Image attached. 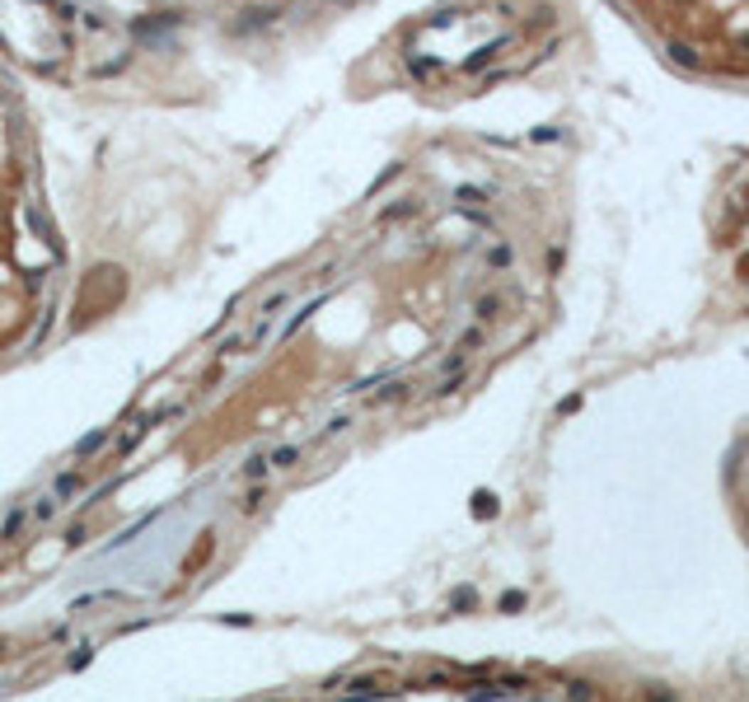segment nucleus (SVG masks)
<instances>
[{
	"instance_id": "25",
	"label": "nucleus",
	"mask_w": 749,
	"mask_h": 702,
	"mask_svg": "<svg viewBox=\"0 0 749 702\" xmlns=\"http://www.w3.org/2000/svg\"><path fill=\"white\" fill-rule=\"evenodd\" d=\"M5 656H10V642H5V637H0V660H5Z\"/></svg>"
},
{
	"instance_id": "9",
	"label": "nucleus",
	"mask_w": 749,
	"mask_h": 702,
	"mask_svg": "<svg viewBox=\"0 0 749 702\" xmlns=\"http://www.w3.org/2000/svg\"><path fill=\"white\" fill-rule=\"evenodd\" d=\"M281 304H291V290H286V286H281V290H272L267 300H262V309H257V319H267V324H272Z\"/></svg>"
},
{
	"instance_id": "7",
	"label": "nucleus",
	"mask_w": 749,
	"mask_h": 702,
	"mask_svg": "<svg viewBox=\"0 0 749 702\" xmlns=\"http://www.w3.org/2000/svg\"><path fill=\"white\" fill-rule=\"evenodd\" d=\"M146 431H150V417H146V422H136V431H122V435H117V454H132V450L146 440Z\"/></svg>"
},
{
	"instance_id": "4",
	"label": "nucleus",
	"mask_w": 749,
	"mask_h": 702,
	"mask_svg": "<svg viewBox=\"0 0 749 702\" xmlns=\"http://www.w3.org/2000/svg\"><path fill=\"white\" fill-rule=\"evenodd\" d=\"M300 454H304V445H277V450L267 454V464L277 468V473H286V468H295V464H300Z\"/></svg>"
},
{
	"instance_id": "15",
	"label": "nucleus",
	"mask_w": 749,
	"mask_h": 702,
	"mask_svg": "<svg viewBox=\"0 0 749 702\" xmlns=\"http://www.w3.org/2000/svg\"><path fill=\"white\" fill-rule=\"evenodd\" d=\"M244 346H248V333H235V337H225V342L216 346V356H239Z\"/></svg>"
},
{
	"instance_id": "24",
	"label": "nucleus",
	"mask_w": 749,
	"mask_h": 702,
	"mask_svg": "<svg viewBox=\"0 0 749 702\" xmlns=\"http://www.w3.org/2000/svg\"><path fill=\"white\" fill-rule=\"evenodd\" d=\"M670 52H674V56H679L684 66H698V56H694V52H689V47H670Z\"/></svg>"
},
{
	"instance_id": "1",
	"label": "nucleus",
	"mask_w": 749,
	"mask_h": 702,
	"mask_svg": "<svg viewBox=\"0 0 749 702\" xmlns=\"http://www.w3.org/2000/svg\"><path fill=\"white\" fill-rule=\"evenodd\" d=\"M211 558H216V534H211V529H201V534H197V543L188 548V558L179 562V576H197V571L206 567Z\"/></svg>"
},
{
	"instance_id": "2",
	"label": "nucleus",
	"mask_w": 749,
	"mask_h": 702,
	"mask_svg": "<svg viewBox=\"0 0 749 702\" xmlns=\"http://www.w3.org/2000/svg\"><path fill=\"white\" fill-rule=\"evenodd\" d=\"M108 440H112V426H99V431L80 435L70 454H75V459H90V454H99V450H108Z\"/></svg>"
},
{
	"instance_id": "13",
	"label": "nucleus",
	"mask_w": 749,
	"mask_h": 702,
	"mask_svg": "<svg viewBox=\"0 0 749 702\" xmlns=\"http://www.w3.org/2000/svg\"><path fill=\"white\" fill-rule=\"evenodd\" d=\"M347 426H351V417H333V422H328V426H324V431L314 435V445H324V440H337V435L347 431Z\"/></svg>"
},
{
	"instance_id": "26",
	"label": "nucleus",
	"mask_w": 749,
	"mask_h": 702,
	"mask_svg": "<svg viewBox=\"0 0 749 702\" xmlns=\"http://www.w3.org/2000/svg\"><path fill=\"white\" fill-rule=\"evenodd\" d=\"M651 702H670V698H660V693H651Z\"/></svg>"
},
{
	"instance_id": "22",
	"label": "nucleus",
	"mask_w": 749,
	"mask_h": 702,
	"mask_svg": "<svg viewBox=\"0 0 749 702\" xmlns=\"http://www.w3.org/2000/svg\"><path fill=\"white\" fill-rule=\"evenodd\" d=\"M496 309H501V300H496V295H487V300H478V314H482V319H496Z\"/></svg>"
},
{
	"instance_id": "21",
	"label": "nucleus",
	"mask_w": 749,
	"mask_h": 702,
	"mask_svg": "<svg viewBox=\"0 0 749 702\" xmlns=\"http://www.w3.org/2000/svg\"><path fill=\"white\" fill-rule=\"evenodd\" d=\"M225 627H253V613H225Z\"/></svg>"
},
{
	"instance_id": "12",
	"label": "nucleus",
	"mask_w": 749,
	"mask_h": 702,
	"mask_svg": "<svg viewBox=\"0 0 749 702\" xmlns=\"http://www.w3.org/2000/svg\"><path fill=\"white\" fill-rule=\"evenodd\" d=\"M473 515H478V520H492L496 515V496L492 491H473Z\"/></svg>"
},
{
	"instance_id": "8",
	"label": "nucleus",
	"mask_w": 749,
	"mask_h": 702,
	"mask_svg": "<svg viewBox=\"0 0 749 702\" xmlns=\"http://www.w3.org/2000/svg\"><path fill=\"white\" fill-rule=\"evenodd\" d=\"M61 511V501H56L52 491H47V496H38V506H28V520H38V524H47L52 520V515Z\"/></svg>"
},
{
	"instance_id": "18",
	"label": "nucleus",
	"mask_w": 749,
	"mask_h": 702,
	"mask_svg": "<svg viewBox=\"0 0 749 702\" xmlns=\"http://www.w3.org/2000/svg\"><path fill=\"white\" fill-rule=\"evenodd\" d=\"M309 314H319V300H309V304H304V309H300V314H295L291 324L281 328V337H291V333H295V328H300V324H304V319H309Z\"/></svg>"
},
{
	"instance_id": "10",
	"label": "nucleus",
	"mask_w": 749,
	"mask_h": 702,
	"mask_svg": "<svg viewBox=\"0 0 749 702\" xmlns=\"http://www.w3.org/2000/svg\"><path fill=\"white\" fill-rule=\"evenodd\" d=\"M393 398H408V384H403V379H389L380 393H370V403H375V408H380V403H393Z\"/></svg>"
},
{
	"instance_id": "17",
	"label": "nucleus",
	"mask_w": 749,
	"mask_h": 702,
	"mask_svg": "<svg viewBox=\"0 0 749 702\" xmlns=\"http://www.w3.org/2000/svg\"><path fill=\"white\" fill-rule=\"evenodd\" d=\"M413 211H417V201H398V206H384L380 220H403V216H413Z\"/></svg>"
},
{
	"instance_id": "27",
	"label": "nucleus",
	"mask_w": 749,
	"mask_h": 702,
	"mask_svg": "<svg viewBox=\"0 0 749 702\" xmlns=\"http://www.w3.org/2000/svg\"><path fill=\"white\" fill-rule=\"evenodd\" d=\"M267 702H286V698H267Z\"/></svg>"
},
{
	"instance_id": "11",
	"label": "nucleus",
	"mask_w": 749,
	"mask_h": 702,
	"mask_svg": "<svg viewBox=\"0 0 749 702\" xmlns=\"http://www.w3.org/2000/svg\"><path fill=\"white\" fill-rule=\"evenodd\" d=\"M262 501H267V487H262V482H253V491L239 501V515H257V511H262Z\"/></svg>"
},
{
	"instance_id": "3",
	"label": "nucleus",
	"mask_w": 749,
	"mask_h": 702,
	"mask_svg": "<svg viewBox=\"0 0 749 702\" xmlns=\"http://www.w3.org/2000/svg\"><path fill=\"white\" fill-rule=\"evenodd\" d=\"M80 487H85V473H80V468H70V473H56V482H52V496H56L61 506H66V501L75 496Z\"/></svg>"
},
{
	"instance_id": "16",
	"label": "nucleus",
	"mask_w": 749,
	"mask_h": 702,
	"mask_svg": "<svg viewBox=\"0 0 749 702\" xmlns=\"http://www.w3.org/2000/svg\"><path fill=\"white\" fill-rule=\"evenodd\" d=\"M567 698H571V702H590V698H595V684L571 679V684H567Z\"/></svg>"
},
{
	"instance_id": "20",
	"label": "nucleus",
	"mask_w": 749,
	"mask_h": 702,
	"mask_svg": "<svg viewBox=\"0 0 749 702\" xmlns=\"http://www.w3.org/2000/svg\"><path fill=\"white\" fill-rule=\"evenodd\" d=\"M94 660V647H75V656H70V669H85Z\"/></svg>"
},
{
	"instance_id": "14",
	"label": "nucleus",
	"mask_w": 749,
	"mask_h": 702,
	"mask_svg": "<svg viewBox=\"0 0 749 702\" xmlns=\"http://www.w3.org/2000/svg\"><path fill=\"white\" fill-rule=\"evenodd\" d=\"M473 604H478V590H469V585H459L455 595H450V609L455 613H464V609H473Z\"/></svg>"
},
{
	"instance_id": "19",
	"label": "nucleus",
	"mask_w": 749,
	"mask_h": 702,
	"mask_svg": "<svg viewBox=\"0 0 749 702\" xmlns=\"http://www.w3.org/2000/svg\"><path fill=\"white\" fill-rule=\"evenodd\" d=\"M515 609H525V595H520V590H506V595H501V613H515Z\"/></svg>"
},
{
	"instance_id": "5",
	"label": "nucleus",
	"mask_w": 749,
	"mask_h": 702,
	"mask_svg": "<svg viewBox=\"0 0 749 702\" xmlns=\"http://www.w3.org/2000/svg\"><path fill=\"white\" fill-rule=\"evenodd\" d=\"M23 524H28V506H23V501H19V506H14V511H10V515H5V524H0V543H10V538H14V534H19Z\"/></svg>"
},
{
	"instance_id": "6",
	"label": "nucleus",
	"mask_w": 749,
	"mask_h": 702,
	"mask_svg": "<svg viewBox=\"0 0 749 702\" xmlns=\"http://www.w3.org/2000/svg\"><path fill=\"white\" fill-rule=\"evenodd\" d=\"M239 473H244V482H262V478L272 473V464H267V454H248Z\"/></svg>"
},
{
	"instance_id": "23",
	"label": "nucleus",
	"mask_w": 749,
	"mask_h": 702,
	"mask_svg": "<svg viewBox=\"0 0 749 702\" xmlns=\"http://www.w3.org/2000/svg\"><path fill=\"white\" fill-rule=\"evenodd\" d=\"M80 543H85V524H75V529L66 534V548H80Z\"/></svg>"
}]
</instances>
